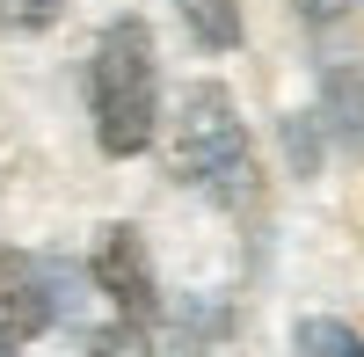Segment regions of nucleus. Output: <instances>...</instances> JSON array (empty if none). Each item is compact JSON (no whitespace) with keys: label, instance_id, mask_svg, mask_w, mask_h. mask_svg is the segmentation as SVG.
I'll use <instances>...</instances> for the list:
<instances>
[{"label":"nucleus","instance_id":"1","mask_svg":"<svg viewBox=\"0 0 364 357\" xmlns=\"http://www.w3.org/2000/svg\"><path fill=\"white\" fill-rule=\"evenodd\" d=\"M87 110H95V146L102 154L132 161V154L154 146L161 73H154V29L139 15H117L95 37V58H87Z\"/></svg>","mask_w":364,"mask_h":357},{"label":"nucleus","instance_id":"2","mask_svg":"<svg viewBox=\"0 0 364 357\" xmlns=\"http://www.w3.org/2000/svg\"><path fill=\"white\" fill-rule=\"evenodd\" d=\"M168 154H175V175H182V183L204 190V197H219V204H240L248 183H255L248 124H240V110H233V95H226L219 80H190V87H182Z\"/></svg>","mask_w":364,"mask_h":357},{"label":"nucleus","instance_id":"3","mask_svg":"<svg viewBox=\"0 0 364 357\" xmlns=\"http://www.w3.org/2000/svg\"><path fill=\"white\" fill-rule=\"evenodd\" d=\"M87 277H95V292H109V307L124 321H154L161 314V292H154V270H146V248H139L132 226H102Z\"/></svg>","mask_w":364,"mask_h":357},{"label":"nucleus","instance_id":"4","mask_svg":"<svg viewBox=\"0 0 364 357\" xmlns=\"http://www.w3.org/2000/svg\"><path fill=\"white\" fill-rule=\"evenodd\" d=\"M51 284H44V262L22 255V248H0V357H15L22 343H37L51 329Z\"/></svg>","mask_w":364,"mask_h":357},{"label":"nucleus","instance_id":"5","mask_svg":"<svg viewBox=\"0 0 364 357\" xmlns=\"http://www.w3.org/2000/svg\"><path fill=\"white\" fill-rule=\"evenodd\" d=\"M321 132L336 146H364V58H336L321 66Z\"/></svg>","mask_w":364,"mask_h":357},{"label":"nucleus","instance_id":"6","mask_svg":"<svg viewBox=\"0 0 364 357\" xmlns=\"http://www.w3.org/2000/svg\"><path fill=\"white\" fill-rule=\"evenodd\" d=\"M182 22H190V37L204 51H233L240 44V0H175Z\"/></svg>","mask_w":364,"mask_h":357},{"label":"nucleus","instance_id":"7","mask_svg":"<svg viewBox=\"0 0 364 357\" xmlns=\"http://www.w3.org/2000/svg\"><path fill=\"white\" fill-rule=\"evenodd\" d=\"M299 357H364V336L350 329V321H328V314H314V321H299Z\"/></svg>","mask_w":364,"mask_h":357},{"label":"nucleus","instance_id":"8","mask_svg":"<svg viewBox=\"0 0 364 357\" xmlns=\"http://www.w3.org/2000/svg\"><path fill=\"white\" fill-rule=\"evenodd\" d=\"M87 357H154V336H146V321H124V314H117L109 329L87 336Z\"/></svg>","mask_w":364,"mask_h":357},{"label":"nucleus","instance_id":"9","mask_svg":"<svg viewBox=\"0 0 364 357\" xmlns=\"http://www.w3.org/2000/svg\"><path fill=\"white\" fill-rule=\"evenodd\" d=\"M58 15H66V0H0V29H51Z\"/></svg>","mask_w":364,"mask_h":357},{"label":"nucleus","instance_id":"10","mask_svg":"<svg viewBox=\"0 0 364 357\" xmlns=\"http://www.w3.org/2000/svg\"><path fill=\"white\" fill-rule=\"evenodd\" d=\"M284 139H291V168H299V175H314V161H321V139L306 132V117H291V132H284Z\"/></svg>","mask_w":364,"mask_h":357},{"label":"nucleus","instance_id":"11","mask_svg":"<svg viewBox=\"0 0 364 357\" xmlns=\"http://www.w3.org/2000/svg\"><path fill=\"white\" fill-rule=\"evenodd\" d=\"M350 8V0H299V15H306V22H336Z\"/></svg>","mask_w":364,"mask_h":357}]
</instances>
